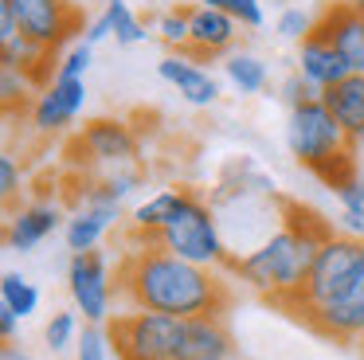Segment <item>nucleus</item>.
I'll return each instance as SVG.
<instances>
[{
  "instance_id": "obj_19",
  "label": "nucleus",
  "mask_w": 364,
  "mask_h": 360,
  "mask_svg": "<svg viewBox=\"0 0 364 360\" xmlns=\"http://www.w3.org/2000/svg\"><path fill=\"white\" fill-rule=\"evenodd\" d=\"M184 196H188V188H161V192H153L149 200H141L134 211H129V227H134V239L141 243H153L161 231H165V223L176 216V208L184 203Z\"/></svg>"
},
{
  "instance_id": "obj_7",
  "label": "nucleus",
  "mask_w": 364,
  "mask_h": 360,
  "mask_svg": "<svg viewBox=\"0 0 364 360\" xmlns=\"http://www.w3.org/2000/svg\"><path fill=\"white\" fill-rule=\"evenodd\" d=\"M71 164L75 172H98L114 169V164H134L141 161V133L126 122V117H90L71 141Z\"/></svg>"
},
{
  "instance_id": "obj_37",
  "label": "nucleus",
  "mask_w": 364,
  "mask_h": 360,
  "mask_svg": "<svg viewBox=\"0 0 364 360\" xmlns=\"http://www.w3.org/2000/svg\"><path fill=\"white\" fill-rule=\"evenodd\" d=\"M341 231L364 239V208H341Z\"/></svg>"
},
{
  "instance_id": "obj_40",
  "label": "nucleus",
  "mask_w": 364,
  "mask_h": 360,
  "mask_svg": "<svg viewBox=\"0 0 364 360\" xmlns=\"http://www.w3.org/2000/svg\"><path fill=\"white\" fill-rule=\"evenodd\" d=\"M356 149H360V157H364V133H360V137H356Z\"/></svg>"
},
{
  "instance_id": "obj_10",
  "label": "nucleus",
  "mask_w": 364,
  "mask_h": 360,
  "mask_svg": "<svg viewBox=\"0 0 364 360\" xmlns=\"http://www.w3.org/2000/svg\"><path fill=\"white\" fill-rule=\"evenodd\" d=\"M298 321L309 333L325 337L333 344H360L364 349V278L341 297H333V302L301 309Z\"/></svg>"
},
{
  "instance_id": "obj_22",
  "label": "nucleus",
  "mask_w": 364,
  "mask_h": 360,
  "mask_svg": "<svg viewBox=\"0 0 364 360\" xmlns=\"http://www.w3.org/2000/svg\"><path fill=\"white\" fill-rule=\"evenodd\" d=\"M223 70H228V83L235 86L239 94H262L267 90V83H270V70H267V63L259 59V55H251V51H231V55H223Z\"/></svg>"
},
{
  "instance_id": "obj_25",
  "label": "nucleus",
  "mask_w": 364,
  "mask_h": 360,
  "mask_svg": "<svg viewBox=\"0 0 364 360\" xmlns=\"http://www.w3.org/2000/svg\"><path fill=\"white\" fill-rule=\"evenodd\" d=\"M0 94H4V110L16 114V110H32V94H40V86L16 67H0Z\"/></svg>"
},
{
  "instance_id": "obj_14",
  "label": "nucleus",
  "mask_w": 364,
  "mask_h": 360,
  "mask_svg": "<svg viewBox=\"0 0 364 360\" xmlns=\"http://www.w3.org/2000/svg\"><path fill=\"white\" fill-rule=\"evenodd\" d=\"M59 223H67V216L59 211V203L51 200H36V203H24L9 216V227H4V247L16 250V255H28L36 250Z\"/></svg>"
},
{
  "instance_id": "obj_29",
  "label": "nucleus",
  "mask_w": 364,
  "mask_h": 360,
  "mask_svg": "<svg viewBox=\"0 0 364 360\" xmlns=\"http://www.w3.org/2000/svg\"><path fill=\"white\" fill-rule=\"evenodd\" d=\"M278 98H282L286 106L294 110V106H306V102L321 98V86H314V83H309V78L298 70V67H294L290 75L282 78V86H278Z\"/></svg>"
},
{
  "instance_id": "obj_24",
  "label": "nucleus",
  "mask_w": 364,
  "mask_h": 360,
  "mask_svg": "<svg viewBox=\"0 0 364 360\" xmlns=\"http://www.w3.org/2000/svg\"><path fill=\"white\" fill-rule=\"evenodd\" d=\"M157 39L165 43V51L173 55H188L192 43V20H188V4H176L168 12L157 16Z\"/></svg>"
},
{
  "instance_id": "obj_12",
  "label": "nucleus",
  "mask_w": 364,
  "mask_h": 360,
  "mask_svg": "<svg viewBox=\"0 0 364 360\" xmlns=\"http://www.w3.org/2000/svg\"><path fill=\"white\" fill-rule=\"evenodd\" d=\"M314 31H321V36L337 47L341 59L348 63V70L364 75V20H360V8L348 4V0H333V4L321 8Z\"/></svg>"
},
{
  "instance_id": "obj_9",
  "label": "nucleus",
  "mask_w": 364,
  "mask_h": 360,
  "mask_svg": "<svg viewBox=\"0 0 364 360\" xmlns=\"http://www.w3.org/2000/svg\"><path fill=\"white\" fill-rule=\"evenodd\" d=\"M20 20V36L36 39L48 51H63L79 31H87V16L75 0H12Z\"/></svg>"
},
{
  "instance_id": "obj_3",
  "label": "nucleus",
  "mask_w": 364,
  "mask_h": 360,
  "mask_svg": "<svg viewBox=\"0 0 364 360\" xmlns=\"http://www.w3.org/2000/svg\"><path fill=\"white\" fill-rule=\"evenodd\" d=\"M153 243L173 250V255H181V258H188L196 266H212V270H228V263H231V247L223 239V227L215 219L212 200H204L192 188L184 196V203L176 208V216L168 219L165 231Z\"/></svg>"
},
{
  "instance_id": "obj_31",
  "label": "nucleus",
  "mask_w": 364,
  "mask_h": 360,
  "mask_svg": "<svg viewBox=\"0 0 364 360\" xmlns=\"http://www.w3.org/2000/svg\"><path fill=\"white\" fill-rule=\"evenodd\" d=\"M314 23H317V16H309L306 8H286V12L278 16L274 31L286 39V43H301V39L314 31Z\"/></svg>"
},
{
  "instance_id": "obj_16",
  "label": "nucleus",
  "mask_w": 364,
  "mask_h": 360,
  "mask_svg": "<svg viewBox=\"0 0 364 360\" xmlns=\"http://www.w3.org/2000/svg\"><path fill=\"white\" fill-rule=\"evenodd\" d=\"M122 219V208L118 203H79L71 208L63 223V239H67V250L79 255V250H98V243L106 239V231H114Z\"/></svg>"
},
{
  "instance_id": "obj_42",
  "label": "nucleus",
  "mask_w": 364,
  "mask_h": 360,
  "mask_svg": "<svg viewBox=\"0 0 364 360\" xmlns=\"http://www.w3.org/2000/svg\"><path fill=\"white\" fill-rule=\"evenodd\" d=\"M360 20H364V8H360Z\"/></svg>"
},
{
  "instance_id": "obj_35",
  "label": "nucleus",
  "mask_w": 364,
  "mask_h": 360,
  "mask_svg": "<svg viewBox=\"0 0 364 360\" xmlns=\"http://www.w3.org/2000/svg\"><path fill=\"white\" fill-rule=\"evenodd\" d=\"M337 200H341V208H364V172L353 180V184L337 188Z\"/></svg>"
},
{
  "instance_id": "obj_8",
  "label": "nucleus",
  "mask_w": 364,
  "mask_h": 360,
  "mask_svg": "<svg viewBox=\"0 0 364 360\" xmlns=\"http://www.w3.org/2000/svg\"><path fill=\"white\" fill-rule=\"evenodd\" d=\"M67 294H71L75 309L82 313L87 325H106L114 309V294L118 282L110 278V263L102 250H79L67 263Z\"/></svg>"
},
{
  "instance_id": "obj_15",
  "label": "nucleus",
  "mask_w": 364,
  "mask_h": 360,
  "mask_svg": "<svg viewBox=\"0 0 364 360\" xmlns=\"http://www.w3.org/2000/svg\"><path fill=\"white\" fill-rule=\"evenodd\" d=\"M157 75L165 78L168 86H176V94H181L188 106H215L220 102V78L212 75V70H204L196 59H188V55H173L168 51L165 59L157 63Z\"/></svg>"
},
{
  "instance_id": "obj_4",
  "label": "nucleus",
  "mask_w": 364,
  "mask_h": 360,
  "mask_svg": "<svg viewBox=\"0 0 364 360\" xmlns=\"http://www.w3.org/2000/svg\"><path fill=\"white\" fill-rule=\"evenodd\" d=\"M184 329L188 317L129 309L114 317L110 344L118 360H184Z\"/></svg>"
},
{
  "instance_id": "obj_17",
  "label": "nucleus",
  "mask_w": 364,
  "mask_h": 360,
  "mask_svg": "<svg viewBox=\"0 0 364 360\" xmlns=\"http://www.w3.org/2000/svg\"><path fill=\"white\" fill-rule=\"evenodd\" d=\"M294 63H298L301 75H306L314 86H321V90H329V86H337L345 75H353L348 63L341 59V51L321 36V31H309V36L301 39V43H298V59H294Z\"/></svg>"
},
{
  "instance_id": "obj_32",
  "label": "nucleus",
  "mask_w": 364,
  "mask_h": 360,
  "mask_svg": "<svg viewBox=\"0 0 364 360\" xmlns=\"http://www.w3.org/2000/svg\"><path fill=\"white\" fill-rule=\"evenodd\" d=\"M75 360H110V333L102 325H87L79 333V356Z\"/></svg>"
},
{
  "instance_id": "obj_36",
  "label": "nucleus",
  "mask_w": 364,
  "mask_h": 360,
  "mask_svg": "<svg viewBox=\"0 0 364 360\" xmlns=\"http://www.w3.org/2000/svg\"><path fill=\"white\" fill-rule=\"evenodd\" d=\"M114 36V23H110V16H98V20H90L87 23V31H82V39H87V43L90 47H95V43H102V39H110Z\"/></svg>"
},
{
  "instance_id": "obj_41",
  "label": "nucleus",
  "mask_w": 364,
  "mask_h": 360,
  "mask_svg": "<svg viewBox=\"0 0 364 360\" xmlns=\"http://www.w3.org/2000/svg\"><path fill=\"white\" fill-rule=\"evenodd\" d=\"M348 4H356V8H364V0H348Z\"/></svg>"
},
{
  "instance_id": "obj_20",
  "label": "nucleus",
  "mask_w": 364,
  "mask_h": 360,
  "mask_svg": "<svg viewBox=\"0 0 364 360\" xmlns=\"http://www.w3.org/2000/svg\"><path fill=\"white\" fill-rule=\"evenodd\" d=\"M321 102L333 110V117L345 125V133L353 141L364 133V75H356V70L345 75L337 86L321 90Z\"/></svg>"
},
{
  "instance_id": "obj_13",
  "label": "nucleus",
  "mask_w": 364,
  "mask_h": 360,
  "mask_svg": "<svg viewBox=\"0 0 364 360\" xmlns=\"http://www.w3.org/2000/svg\"><path fill=\"white\" fill-rule=\"evenodd\" d=\"M188 20H192V43H188V59H220V55L235 51L239 39V23L231 20L223 8L212 4H188Z\"/></svg>"
},
{
  "instance_id": "obj_5",
  "label": "nucleus",
  "mask_w": 364,
  "mask_h": 360,
  "mask_svg": "<svg viewBox=\"0 0 364 360\" xmlns=\"http://www.w3.org/2000/svg\"><path fill=\"white\" fill-rule=\"evenodd\" d=\"M360 278H364V239L345 235V231L341 235L333 231L329 239L321 243L314 266H309V278H306V286H301L298 313L309 309V305H325V302H333V297H341ZM298 313H294V317H298Z\"/></svg>"
},
{
  "instance_id": "obj_28",
  "label": "nucleus",
  "mask_w": 364,
  "mask_h": 360,
  "mask_svg": "<svg viewBox=\"0 0 364 360\" xmlns=\"http://www.w3.org/2000/svg\"><path fill=\"white\" fill-rule=\"evenodd\" d=\"M90 59H95V47L87 39H79L75 47H67L55 59V78H82L90 70Z\"/></svg>"
},
{
  "instance_id": "obj_38",
  "label": "nucleus",
  "mask_w": 364,
  "mask_h": 360,
  "mask_svg": "<svg viewBox=\"0 0 364 360\" xmlns=\"http://www.w3.org/2000/svg\"><path fill=\"white\" fill-rule=\"evenodd\" d=\"M16 325H20V317L9 305H0V337H4V341H16Z\"/></svg>"
},
{
  "instance_id": "obj_2",
  "label": "nucleus",
  "mask_w": 364,
  "mask_h": 360,
  "mask_svg": "<svg viewBox=\"0 0 364 360\" xmlns=\"http://www.w3.org/2000/svg\"><path fill=\"white\" fill-rule=\"evenodd\" d=\"M278 219L282 223L259 247H251L247 255H231L228 274L251 286L255 294H262L267 302H274L278 309L298 313L309 266H314L321 243L333 235V227L314 208L286 200V196H278Z\"/></svg>"
},
{
  "instance_id": "obj_39",
  "label": "nucleus",
  "mask_w": 364,
  "mask_h": 360,
  "mask_svg": "<svg viewBox=\"0 0 364 360\" xmlns=\"http://www.w3.org/2000/svg\"><path fill=\"white\" fill-rule=\"evenodd\" d=\"M0 360H32V356H28L16 341H4V344H0Z\"/></svg>"
},
{
  "instance_id": "obj_26",
  "label": "nucleus",
  "mask_w": 364,
  "mask_h": 360,
  "mask_svg": "<svg viewBox=\"0 0 364 360\" xmlns=\"http://www.w3.org/2000/svg\"><path fill=\"white\" fill-rule=\"evenodd\" d=\"M106 16H110V23H114V43L134 47V43L145 39V23L129 12L126 0H106Z\"/></svg>"
},
{
  "instance_id": "obj_21",
  "label": "nucleus",
  "mask_w": 364,
  "mask_h": 360,
  "mask_svg": "<svg viewBox=\"0 0 364 360\" xmlns=\"http://www.w3.org/2000/svg\"><path fill=\"white\" fill-rule=\"evenodd\" d=\"M51 55H55V51L40 47L36 39L16 36V39H9V43H0V59H4L0 67H16V70H24V75L43 90V86H48L51 78H55V63H51Z\"/></svg>"
},
{
  "instance_id": "obj_23",
  "label": "nucleus",
  "mask_w": 364,
  "mask_h": 360,
  "mask_svg": "<svg viewBox=\"0 0 364 360\" xmlns=\"http://www.w3.org/2000/svg\"><path fill=\"white\" fill-rule=\"evenodd\" d=\"M0 305H9V309L24 321V317H32V313L40 309V290H36L20 270H9L4 278H0Z\"/></svg>"
},
{
  "instance_id": "obj_27",
  "label": "nucleus",
  "mask_w": 364,
  "mask_h": 360,
  "mask_svg": "<svg viewBox=\"0 0 364 360\" xmlns=\"http://www.w3.org/2000/svg\"><path fill=\"white\" fill-rule=\"evenodd\" d=\"M79 317L75 313H67V309H59V313H51V321H48V329H43V341H48V349L51 352H67L71 344H79Z\"/></svg>"
},
{
  "instance_id": "obj_6",
  "label": "nucleus",
  "mask_w": 364,
  "mask_h": 360,
  "mask_svg": "<svg viewBox=\"0 0 364 360\" xmlns=\"http://www.w3.org/2000/svg\"><path fill=\"white\" fill-rule=\"evenodd\" d=\"M348 145H356V141L345 133V125L333 117V110L325 106L321 98L290 110V122H286V149H290V157L301 164V169H309V172L325 169V164Z\"/></svg>"
},
{
  "instance_id": "obj_1",
  "label": "nucleus",
  "mask_w": 364,
  "mask_h": 360,
  "mask_svg": "<svg viewBox=\"0 0 364 360\" xmlns=\"http://www.w3.org/2000/svg\"><path fill=\"white\" fill-rule=\"evenodd\" d=\"M114 282L129 309L173 313V317H208V313L223 317L231 305V286L220 270L196 266L157 243L126 250Z\"/></svg>"
},
{
  "instance_id": "obj_18",
  "label": "nucleus",
  "mask_w": 364,
  "mask_h": 360,
  "mask_svg": "<svg viewBox=\"0 0 364 360\" xmlns=\"http://www.w3.org/2000/svg\"><path fill=\"white\" fill-rule=\"evenodd\" d=\"M235 341L223 317L208 313V317H188L184 329V360H231Z\"/></svg>"
},
{
  "instance_id": "obj_30",
  "label": "nucleus",
  "mask_w": 364,
  "mask_h": 360,
  "mask_svg": "<svg viewBox=\"0 0 364 360\" xmlns=\"http://www.w3.org/2000/svg\"><path fill=\"white\" fill-rule=\"evenodd\" d=\"M204 4H212V8H223V12L231 16V20L239 23V28H251V31H259L262 28V4L259 0H204Z\"/></svg>"
},
{
  "instance_id": "obj_33",
  "label": "nucleus",
  "mask_w": 364,
  "mask_h": 360,
  "mask_svg": "<svg viewBox=\"0 0 364 360\" xmlns=\"http://www.w3.org/2000/svg\"><path fill=\"white\" fill-rule=\"evenodd\" d=\"M20 188H24V172H20L16 157L4 153V157H0V196H4V203H9V208L16 203Z\"/></svg>"
},
{
  "instance_id": "obj_34",
  "label": "nucleus",
  "mask_w": 364,
  "mask_h": 360,
  "mask_svg": "<svg viewBox=\"0 0 364 360\" xmlns=\"http://www.w3.org/2000/svg\"><path fill=\"white\" fill-rule=\"evenodd\" d=\"M20 36V20H16V8L12 0H0V43H9V39Z\"/></svg>"
},
{
  "instance_id": "obj_11",
  "label": "nucleus",
  "mask_w": 364,
  "mask_h": 360,
  "mask_svg": "<svg viewBox=\"0 0 364 360\" xmlns=\"http://www.w3.org/2000/svg\"><path fill=\"white\" fill-rule=\"evenodd\" d=\"M82 106H87V83H82V78H51V83L36 94L28 117H32L36 133L59 137V133H67L79 122Z\"/></svg>"
}]
</instances>
